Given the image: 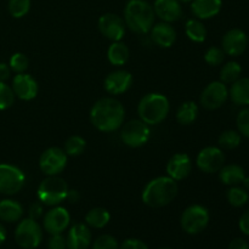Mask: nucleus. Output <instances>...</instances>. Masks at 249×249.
I'll use <instances>...</instances> for the list:
<instances>
[{
  "instance_id": "obj_30",
  "label": "nucleus",
  "mask_w": 249,
  "mask_h": 249,
  "mask_svg": "<svg viewBox=\"0 0 249 249\" xmlns=\"http://www.w3.org/2000/svg\"><path fill=\"white\" fill-rule=\"evenodd\" d=\"M241 73H242V68H241L240 63L230 61V62L225 63L221 68L220 82H223L224 84H232L236 80L240 79Z\"/></svg>"
},
{
  "instance_id": "obj_51",
  "label": "nucleus",
  "mask_w": 249,
  "mask_h": 249,
  "mask_svg": "<svg viewBox=\"0 0 249 249\" xmlns=\"http://www.w3.org/2000/svg\"><path fill=\"white\" fill-rule=\"evenodd\" d=\"M248 43H249V38H248Z\"/></svg>"
},
{
  "instance_id": "obj_39",
  "label": "nucleus",
  "mask_w": 249,
  "mask_h": 249,
  "mask_svg": "<svg viewBox=\"0 0 249 249\" xmlns=\"http://www.w3.org/2000/svg\"><path fill=\"white\" fill-rule=\"evenodd\" d=\"M236 123H237V128L240 134H242V135H245L246 138L249 139V107L248 108L242 109L238 113Z\"/></svg>"
},
{
  "instance_id": "obj_50",
  "label": "nucleus",
  "mask_w": 249,
  "mask_h": 249,
  "mask_svg": "<svg viewBox=\"0 0 249 249\" xmlns=\"http://www.w3.org/2000/svg\"><path fill=\"white\" fill-rule=\"evenodd\" d=\"M160 249H170V248H160Z\"/></svg>"
},
{
  "instance_id": "obj_3",
  "label": "nucleus",
  "mask_w": 249,
  "mask_h": 249,
  "mask_svg": "<svg viewBox=\"0 0 249 249\" xmlns=\"http://www.w3.org/2000/svg\"><path fill=\"white\" fill-rule=\"evenodd\" d=\"M155 16L153 6L146 0H129L124 7L125 26L138 34H146L151 31Z\"/></svg>"
},
{
  "instance_id": "obj_44",
  "label": "nucleus",
  "mask_w": 249,
  "mask_h": 249,
  "mask_svg": "<svg viewBox=\"0 0 249 249\" xmlns=\"http://www.w3.org/2000/svg\"><path fill=\"white\" fill-rule=\"evenodd\" d=\"M229 249H249V245L243 238H235L229 245Z\"/></svg>"
},
{
  "instance_id": "obj_15",
  "label": "nucleus",
  "mask_w": 249,
  "mask_h": 249,
  "mask_svg": "<svg viewBox=\"0 0 249 249\" xmlns=\"http://www.w3.org/2000/svg\"><path fill=\"white\" fill-rule=\"evenodd\" d=\"M224 53L230 56H240L246 51L248 46V36L243 31L238 28L226 32L221 40Z\"/></svg>"
},
{
  "instance_id": "obj_4",
  "label": "nucleus",
  "mask_w": 249,
  "mask_h": 249,
  "mask_svg": "<svg viewBox=\"0 0 249 249\" xmlns=\"http://www.w3.org/2000/svg\"><path fill=\"white\" fill-rule=\"evenodd\" d=\"M170 111L169 100L162 94L151 92L140 100L138 114L142 122L148 125H156L164 121Z\"/></svg>"
},
{
  "instance_id": "obj_41",
  "label": "nucleus",
  "mask_w": 249,
  "mask_h": 249,
  "mask_svg": "<svg viewBox=\"0 0 249 249\" xmlns=\"http://www.w3.org/2000/svg\"><path fill=\"white\" fill-rule=\"evenodd\" d=\"M119 249H148V247L142 241L136 240V238H129L119 246Z\"/></svg>"
},
{
  "instance_id": "obj_49",
  "label": "nucleus",
  "mask_w": 249,
  "mask_h": 249,
  "mask_svg": "<svg viewBox=\"0 0 249 249\" xmlns=\"http://www.w3.org/2000/svg\"><path fill=\"white\" fill-rule=\"evenodd\" d=\"M180 2H191L192 0H179Z\"/></svg>"
},
{
  "instance_id": "obj_43",
  "label": "nucleus",
  "mask_w": 249,
  "mask_h": 249,
  "mask_svg": "<svg viewBox=\"0 0 249 249\" xmlns=\"http://www.w3.org/2000/svg\"><path fill=\"white\" fill-rule=\"evenodd\" d=\"M238 225H240V230L242 231L245 235L249 236V211L245 212V213L242 214Z\"/></svg>"
},
{
  "instance_id": "obj_42",
  "label": "nucleus",
  "mask_w": 249,
  "mask_h": 249,
  "mask_svg": "<svg viewBox=\"0 0 249 249\" xmlns=\"http://www.w3.org/2000/svg\"><path fill=\"white\" fill-rule=\"evenodd\" d=\"M43 203H40V202H36V203L32 204L31 207H29V218L33 219V220H38L39 218H40L41 215H43Z\"/></svg>"
},
{
  "instance_id": "obj_21",
  "label": "nucleus",
  "mask_w": 249,
  "mask_h": 249,
  "mask_svg": "<svg viewBox=\"0 0 249 249\" xmlns=\"http://www.w3.org/2000/svg\"><path fill=\"white\" fill-rule=\"evenodd\" d=\"M151 38L160 48H170L177 40V32L168 22H160L151 28Z\"/></svg>"
},
{
  "instance_id": "obj_13",
  "label": "nucleus",
  "mask_w": 249,
  "mask_h": 249,
  "mask_svg": "<svg viewBox=\"0 0 249 249\" xmlns=\"http://www.w3.org/2000/svg\"><path fill=\"white\" fill-rule=\"evenodd\" d=\"M125 22L116 14H105L99 18V29L104 36L112 41H121L125 34Z\"/></svg>"
},
{
  "instance_id": "obj_26",
  "label": "nucleus",
  "mask_w": 249,
  "mask_h": 249,
  "mask_svg": "<svg viewBox=\"0 0 249 249\" xmlns=\"http://www.w3.org/2000/svg\"><path fill=\"white\" fill-rule=\"evenodd\" d=\"M129 49L128 46L121 41H113L109 45L108 51H107V57L108 61L113 66H123L128 62L129 60Z\"/></svg>"
},
{
  "instance_id": "obj_24",
  "label": "nucleus",
  "mask_w": 249,
  "mask_h": 249,
  "mask_svg": "<svg viewBox=\"0 0 249 249\" xmlns=\"http://www.w3.org/2000/svg\"><path fill=\"white\" fill-rule=\"evenodd\" d=\"M245 177V170L237 164L224 165L219 170V178H220L221 182L224 185H228V186H237V185L242 184Z\"/></svg>"
},
{
  "instance_id": "obj_36",
  "label": "nucleus",
  "mask_w": 249,
  "mask_h": 249,
  "mask_svg": "<svg viewBox=\"0 0 249 249\" xmlns=\"http://www.w3.org/2000/svg\"><path fill=\"white\" fill-rule=\"evenodd\" d=\"M15 102V92L12 88L5 84L4 82H0V109H7L14 105Z\"/></svg>"
},
{
  "instance_id": "obj_40",
  "label": "nucleus",
  "mask_w": 249,
  "mask_h": 249,
  "mask_svg": "<svg viewBox=\"0 0 249 249\" xmlns=\"http://www.w3.org/2000/svg\"><path fill=\"white\" fill-rule=\"evenodd\" d=\"M49 249H67L66 245V237L62 233H57V235H51L50 240L48 242Z\"/></svg>"
},
{
  "instance_id": "obj_31",
  "label": "nucleus",
  "mask_w": 249,
  "mask_h": 249,
  "mask_svg": "<svg viewBox=\"0 0 249 249\" xmlns=\"http://www.w3.org/2000/svg\"><path fill=\"white\" fill-rule=\"evenodd\" d=\"M87 147V141L84 138L79 135H73L66 140L65 142V152L67 156H80L84 152Z\"/></svg>"
},
{
  "instance_id": "obj_32",
  "label": "nucleus",
  "mask_w": 249,
  "mask_h": 249,
  "mask_svg": "<svg viewBox=\"0 0 249 249\" xmlns=\"http://www.w3.org/2000/svg\"><path fill=\"white\" fill-rule=\"evenodd\" d=\"M226 198L229 203L233 207H242L245 206L249 199V195L247 190L238 186H232L228 192H226Z\"/></svg>"
},
{
  "instance_id": "obj_5",
  "label": "nucleus",
  "mask_w": 249,
  "mask_h": 249,
  "mask_svg": "<svg viewBox=\"0 0 249 249\" xmlns=\"http://www.w3.org/2000/svg\"><path fill=\"white\" fill-rule=\"evenodd\" d=\"M68 185L62 178L51 175L40 182L36 191L38 201L45 206L55 207L67 198Z\"/></svg>"
},
{
  "instance_id": "obj_11",
  "label": "nucleus",
  "mask_w": 249,
  "mask_h": 249,
  "mask_svg": "<svg viewBox=\"0 0 249 249\" xmlns=\"http://www.w3.org/2000/svg\"><path fill=\"white\" fill-rule=\"evenodd\" d=\"M229 97V90L223 82H212L201 94V104L206 109L213 111L223 106Z\"/></svg>"
},
{
  "instance_id": "obj_6",
  "label": "nucleus",
  "mask_w": 249,
  "mask_h": 249,
  "mask_svg": "<svg viewBox=\"0 0 249 249\" xmlns=\"http://www.w3.org/2000/svg\"><path fill=\"white\" fill-rule=\"evenodd\" d=\"M15 241L23 249H36L43 241V230L33 219H23L15 230Z\"/></svg>"
},
{
  "instance_id": "obj_34",
  "label": "nucleus",
  "mask_w": 249,
  "mask_h": 249,
  "mask_svg": "<svg viewBox=\"0 0 249 249\" xmlns=\"http://www.w3.org/2000/svg\"><path fill=\"white\" fill-rule=\"evenodd\" d=\"M7 9L12 17L21 18L26 16L31 10V0H9Z\"/></svg>"
},
{
  "instance_id": "obj_1",
  "label": "nucleus",
  "mask_w": 249,
  "mask_h": 249,
  "mask_svg": "<svg viewBox=\"0 0 249 249\" xmlns=\"http://www.w3.org/2000/svg\"><path fill=\"white\" fill-rule=\"evenodd\" d=\"M125 111L121 102L114 97H102L97 100L90 111L92 125L104 133L116 131L123 125Z\"/></svg>"
},
{
  "instance_id": "obj_28",
  "label": "nucleus",
  "mask_w": 249,
  "mask_h": 249,
  "mask_svg": "<svg viewBox=\"0 0 249 249\" xmlns=\"http://www.w3.org/2000/svg\"><path fill=\"white\" fill-rule=\"evenodd\" d=\"M198 116V106L192 101H186L178 108L177 121L182 125H189L196 121Z\"/></svg>"
},
{
  "instance_id": "obj_38",
  "label": "nucleus",
  "mask_w": 249,
  "mask_h": 249,
  "mask_svg": "<svg viewBox=\"0 0 249 249\" xmlns=\"http://www.w3.org/2000/svg\"><path fill=\"white\" fill-rule=\"evenodd\" d=\"M92 249H119V245L113 236L102 235L95 240Z\"/></svg>"
},
{
  "instance_id": "obj_12",
  "label": "nucleus",
  "mask_w": 249,
  "mask_h": 249,
  "mask_svg": "<svg viewBox=\"0 0 249 249\" xmlns=\"http://www.w3.org/2000/svg\"><path fill=\"white\" fill-rule=\"evenodd\" d=\"M197 167L207 174L216 173L225 165V155L223 151L214 146L203 148L197 156Z\"/></svg>"
},
{
  "instance_id": "obj_17",
  "label": "nucleus",
  "mask_w": 249,
  "mask_h": 249,
  "mask_svg": "<svg viewBox=\"0 0 249 249\" xmlns=\"http://www.w3.org/2000/svg\"><path fill=\"white\" fill-rule=\"evenodd\" d=\"M12 90L15 92V96L23 101H29V100H33L38 94V83L32 75L18 73L15 75L12 80Z\"/></svg>"
},
{
  "instance_id": "obj_25",
  "label": "nucleus",
  "mask_w": 249,
  "mask_h": 249,
  "mask_svg": "<svg viewBox=\"0 0 249 249\" xmlns=\"http://www.w3.org/2000/svg\"><path fill=\"white\" fill-rule=\"evenodd\" d=\"M23 215V207L14 199L0 201V220L6 223L18 221Z\"/></svg>"
},
{
  "instance_id": "obj_35",
  "label": "nucleus",
  "mask_w": 249,
  "mask_h": 249,
  "mask_svg": "<svg viewBox=\"0 0 249 249\" xmlns=\"http://www.w3.org/2000/svg\"><path fill=\"white\" fill-rule=\"evenodd\" d=\"M29 65V61L27 58V56L22 53H16L11 56L10 58V63H9V67L10 70L14 71L16 74L18 73H24L28 68Z\"/></svg>"
},
{
  "instance_id": "obj_27",
  "label": "nucleus",
  "mask_w": 249,
  "mask_h": 249,
  "mask_svg": "<svg viewBox=\"0 0 249 249\" xmlns=\"http://www.w3.org/2000/svg\"><path fill=\"white\" fill-rule=\"evenodd\" d=\"M109 219H111V215L107 209L96 207L88 212V214L85 215V223L90 228L102 229L109 223Z\"/></svg>"
},
{
  "instance_id": "obj_9",
  "label": "nucleus",
  "mask_w": 249,
  "mask_h": 249,
  "mask_svg": "<svg viewBox=\"0 0 249 249\" xmlns=\"http://www.w3.org/2000/svg\"><path fill=\"white\" fill-rule=\"evenodd\" d=\"M26 175L19 168L11 164H0V194H18L24 186Z\"/></svg>"
},
{
  "instance_id": "obj_8",
  "label": "nucleus",
  "mask_w": 249,
  "mask_h": 249,
  "mask_svg": "<svg viewBox=\"0 0 249 249\" xmlns=\"http://www.w3.org/2000/svg\"><path fill=\"white\" fill-rule=\"evenodd\" d=\"M150 125L141 119H133L124 124L121 133V139L129 147H141L150 140Z\"/></svg>"
},
{
  "instance_id": "obj_16",
  "label": "nucleus",
  "mask_w": 249,
  "mask_h": 249,
  "mask_svg": "<svg viewBox=\"0 0 249 249\" xmlns=\"http://www.w3.org/2000/svg\"><path fill=\"white\" fill-rule=\"evenodd\" d=\"M105 89L111 95H121L128 91L133 85V75L124 70H117L109 73L105 79Z\"/></svg>"
},
{
  "instance_id": "obj_7",
  "label": "nucleus",
  "mask_w": 249,
  "mask_h": 249,
  "mask_svg": "<svg viewBox=\"0 0 249 249\" xmlns=\"http://www.w3.org/2000/svg\"><path fill=\"white\" fill-rule=\"evenodd\" d=\"M209 212L201 204H192L187 207L181 215V226L185 232L190 235L201 233L208 226Z\"/></svg>"
},
{
  "instance_id": "obj_18",
  "label": "nucleus",
  "mask_w": 249,
  "mask_h": 249,
  "mask_svg": "<svg viewBox=\"0 0 249 249\" xmlns=\"http://www.w3.org/2000/svg\"><path fill=\"white\" fill-rule=\"evenodd\" d=\"M67 249H88L91 245V231L85 224H74L66 237Z\"/></svg>"
},
{
  "instance_id": "obj_14",
  "label": "nucleus",
  "mask_w": 249,
  "mask_h": 249,
  "mask_svg": "<svg viewBox=\"0 0 249 249\" xmlns=\"http://www.w3.org/2000/svg\"><path fill=\"white\" fill-rule=\"evenodd\" d=\"M71 223L70 213L63 207L55 206L50 211L46 212L44 216L43 226L45 231L50 235H57V233H63L66 229L68 228Z\"/></svg>"
},
{
  "instance_id": "obj_19",
  "label": "nucleus",
  "mask_w": 249,
  "mask_h": 249,
  "mask_svg": "<svg viewBox=\"0 0 249 249\" xmlns=\"http://www.w3.org/2000/svg\"><path fill=\"white\" fill-rule=\"evenodd\" d=\"M153 11L163 22H177L182 17V7L179 0H155Z\"/></svg>"
},
{
  "instance_id": "obj_48",
  "label": "nucleus",
  "mask_w": 249,
  "mask_h": 249,
  "mask_svg": "<svg viewBox=\"0 0 249 249\" xmlns=\"http://www.w3.org/2000/svg\"><path fill=\"white\" fill-rule=\"evenodd\" d=\"M242 184H243V186H245L246 190H249V177H245Z\"/></svg>"
},
{
  "instance_id": "obj_20",
  "label": "nucleus",
  "mask_w": 249,
  "mask_h": 249,
  "mask_svg": "<svg viewBox=\"0 0 249 249\" xmlns=\"http://www.w3.org/2000/svg\"><path fill=\"white\" fill-rule=\"evenodd\" d=\"M191 168L192 163L190 156L186 153H177L170 158L167 164L168 177L174 179L175 181H179L189 177Z\"/></svg>"
},
{
  "instance_id": "obj_22",
  "label": "nucleus",
  "mask_w": 249,
  "mask_h": 249,
  "mask_svg": "<svg viewBox=\"0 0 249 249\" xmlns=\"http://www.w3.org/2000/svg\"><path fill=\"white\" fill-rule=\"evenodd\" d=\"M223 1L221 0H192L191 11L197 18L208 19L216 16L220 12Z\"/></svg>"
},
{
  "instance_id": "obj_46",
  "label": "nucleus",
  "mask_w": 249,
  "mask_h": 249,
  "mask_svg": "<svg viewBox=\"0 0 249 249\" xmlns=\"http://www.w3.org/2000/svg\"><path fill=\"white\" fill-rule=\"evenodd\" d=\"M66 199H67L68 202H71V203H77V202L80 199L79 192L75 191V190H68L67 198Z\"/></svg>"
},
{
  "instance_id": "obj_47",
  "label": "nucleus",
  "mask_w": 249,
  "mask_h": 249,
  "mask_svg": "<svg viewBox=\"0 0 249 249\" xmlns=\"http://www.w3.org/2000/svg\"><path fill=\"white\" fill-rule=\"evenodd\" d=\"M5 238H6V230H5L4 226L0 224V245H1L2 242L5 241Z\"/></svg>"
},
{
  "instance_id": "obj_10",
  "label": "nucleus",
  "mask_w": 249,
  "mask_h": 249,
  "mask_svg": "<svg viewBox=\"0 0 249 249\" xmlns=\"http://www.w3.org/2000/svg\"><path fill=\"white\" fill-rule=\"evenodd\" d=\"M67 165V155L60 147H50L44 151L39 160V168L48 177L58 175Z\"/></svg>"
},
{
  "instance_id": "obj_37",
  "label": "nucleus",
  "mask_w": 249,
  "mask_h": 249,
  "mask_svg": "<svg viewBox=\"0 0 249 249\" xmlns=\"http://www.w3.org/2000/svg\"><path fill=\"white\" fill-rule=\"evenodd\" d=\"M225 60V53L223 49L212 46L204 53V61L211 66H219Z\"/></svg>"
},
{
  "instance_id": "obj_2",
  "label": "nucleus",
  "mask_w": 249,
  "mask_h": 249,
  "mask_svg": "<svg viewBox=\"0 0 249 249\" xmlns=\"http://www.w3.org/2000/svg\"><path fill=\"white\" fill-rule=\"evenodd\" d=\"M178 195V184L170 177H158L147 182L142 191V202L151 208L168 206Z\"/></svg>"
},
{
  "instance_id": "obj_29",
  "label": "nucleus",
  "mask_w": 249,
  "mask_h": 249,
  "mask_svg": "<svg viewBox=\"0 0 249 249\" xmlns=\"http://www.w3.org/2000/svg\"><path fill=\"white\" fill-rule=\"evenodd\" d=\"M185 32L190 40L195 43H203L207 38V29L199 19H189L185 24Z\"/></svg>"
},
{
  "instance_id": "obj_33",
  "label": "nucleus",
  "mask_w": 249,
  "mask_h": 249,
  "mask_svg": "<svg viewBox=\"0 0 249 249\" xmlns=\"http://www.w3.org/2000/svg\"><path fill=\"white\" fill-rule=\"evenodd\" d=\"M241 143V135L238 131L226 130L219 136V145L224 150H233Z\"/></svg>"
},
{
  "instance_id": "obj_23",
  "label": "nucleus",
  "mask_w": 249,
  "mask_h": 249,
  "mask_svg": "<svg viewBox=\"0 0 249 249\" xmlns=\"http://www.w3.org/2000/svg\"><path fill=\"white\" fill-rule=\"evenodd\" d=\"M229 96L231 97L233 104L238 106H248L249 105V78H240L232 83Z\"/></svg>"
},
{
  "instance_id": "obj_45",
  "label": "nucleus",
  "mask_w": 249,
  "mask_h": 249,
  "mask_svg": "<svg viewBox=\"0 0 249 249\" xmlns=\"http://www.w3.org/2000/svg\"><path fill=\"white\" fill-rule=\"evenodd\" d=\"M10 78V67L6 63H0V82H6Z\"/></svg>"
}]
</instances>
